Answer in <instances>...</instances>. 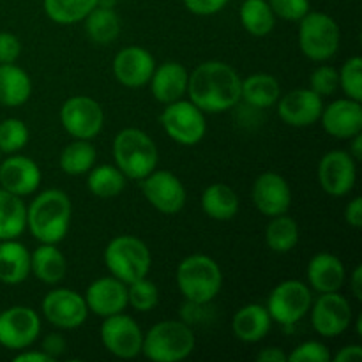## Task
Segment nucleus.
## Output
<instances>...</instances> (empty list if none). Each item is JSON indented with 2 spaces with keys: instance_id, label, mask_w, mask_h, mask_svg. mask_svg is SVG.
<instances>
[{
  "instance_id": "obj_35",
  "label": "nucleus",
  "mask_w": 362,
  "mask_h": 362,
  "mask_svg": "<svg viewBox=\"0 0 362 362\" xmlns=\"http://www.w3.org/2000/svg\"><path fill=\"white\" fill-rule=\"evenodd\" d=\"M265 243L274 253H290L299 243V225L296 219L286 214L271 218L265 228Z\"/></svg>"
},
{
  "instance_id": "obj_53",
  "label": "nucleus",
  "mask_w": 362,
  "mask_h": 362,
  "mask_svg": "<svg viewBox=\"0 0 362 362\" xmlns=\"http://www.w3.org/2000/svg\"><path fill=\"white\" fill-rule=\"evenodd\" d=\"M117 2H119V0H95V6L108 7V9H115Z\"/></svg>"
},
{
  "instance_id": "obj_41",
  "label": "nucleus",
  "mask_w": 362,
  "mask_h": 362,
  "mask_svg": "<svg viewBox=\"0 0 362 362\" xmlns=\"http://www.w3.org/2000/svg\"><path fill=\"white\" fill-rule=\"evenodd\" d=\"M339 87V74L332 66H318L310 76V88L320 98L334 94Z\"/></svg>"
},
{
  "instance_id": "obj_8",
  "label": "nucleus",
  "mask_w": 362,
  "mask_h": 362,
  "mask_svg": "<svg viewBox=\"0 0 362 362\" xmlns=\"http://www.w3.org/2000/svg\"><path fill=\"white\" fill-rule=\"evenodd\" d=\"M311 303H313V293L306 283L299 279H286L272 288L265 308L272 322L283 327H292L306 317Z\"/></svg>"
},
{
  "instance_id": "obj_47",
  "label": "nucleus",
  "mask_w": 362,
  "mask_h": 362,
  "mask_svg": "<svg viewBox=\"0 0 362 362\" xmlns=\"http://www.w3.org/2000/svg\"><path fill=\"white\" fill-rule=\"evenodd\" d=\"M345 221L356 230H359L362 226V198L361 197H356L354 200L349 202V205H346L345 209Z\"/></svg>"
},
{
  "instance_id": "obj_51",
  "label": "nucleus",
  "mask_w": 362,
  "mask_h": 362,
  "mask_svg": "<svg viewBox=\"0 0 362 362\" xmlns=\"http://www.w3.org/2000/svg\"><path fill=\"white\" fill-rule=\"evenodd\" d=\"M350 290H352L354 297H356L357 300L362 299V267L361 265H357V267L354 269L352 276H350Z\"/></svg>"
},
{
  "instance_id": "obj_31",
  "label": "nucleus",
  "mask_w": 362,
  "mask_h": 362,
  "mask_svg": "<svg viewBox=\"0 0 362 362\" xmlns=\"http://www.w3.org/2000/svg\"><path fill=\"white\" fill-rule=\"evenodd\" d=\"M27 228V205L23 198L0 187V240L18 239Z\"/></svg>"
},
{
  "instance_id": "obj_52",
  "label": "nucleus",
  "mask_w": 362,
  "mask_h": 362,
  "mask_svg": "<svg viewBox=\"0 0 362 362\" xmlns=\"http://www.w3.org/2000/svg\"><path fill=\"white\" fill-rule=\"evenodd\" d=\"M350 140H352V147H350L349 154L352 156L356 161H361L362 159V134L361 133L356 134V136L350 138Z\"/></svg>"
},
{
  "instance_id": "obj_42",
  "label": "nucleus",
  "mask_w": 362,
  "mask_h": 362,
  "mask_svg": "<svg viewBox=\"0 0 362 362\" xmlns=\"http://www.w3.org/2000/svg\"><path fill=\"white\" fill-rule=\"evenodd\" d=\"M331 359V352L320 341H304L288 354L290 362H329Z\"/></svg>"
},
{
  "instance_id": "obj_39",
  "label": "nucleus",
  "mask_w": 362,
  "mask_h": 362,
  "mask_svg": "<svg viewBox=\"0 0 362 362\" xmlns=\"http://www.w3.org/2000/svg\"><path fill=\"white\" fill-rule=\"evenodd\" d=\"M28 127L20 119H6L0 122V152L16 154L28 144Z\"/></svg>"
},
{
  "instance_id": "obj_46",
  "label": "nucleus",
  "mask_w": 362,
  "mask_h": 362,
  "mask_svg": "<svg viewBox=\"0 0 362 362\" xmlns=\"http://www.w3.org/2000/svg\"><path fill=\"white\" fill-rule=\"evenodd\" d=\"M67 349V341L62 334L59 332H53V334H48L45 339H42L41 350L45 354H48L53 361L59 359L60 356H64Z\"/></svg>"
},
{
  "instance_id": "obj_28",
  "label": "nucleus",
  "mask_w": 362,
  "mask_h": 362,
  "mask_svg": "<svg viewBox=\"0 0 362 362\" xmlns=\"http://www.w3.org/2000/svg\"><path fill=\"white\" fill-rule=\"evenodd\" d=\"M30 272L45 285H57L67 274V260L57 244H41L30 253Z\"/></svg>"
},
{
  "instance_id": "obj_30",
  "label": "nucleus",
  "mask_w": 362,
  "mask_h": 362,
  "mask_svg": "<svg viewBox=\"0 0 362 362\" xmlns=\"http://www.w3.org/2000/svg\"><path fill=\"white\" fill-rule=\"evenodd\" d=\"M202 211L216 221H228L235 218L239 212V197L235 189L230 187L228 184H212L207 189H204L200 198Z\"/></svg>"
},
{
  "instance_id": "obj_5",
  "label": "nucleus",
  "mask_w": 362,
  "mask_h": 362,
  "mask_svg": "<svg viewBox=\"0 0 362 362\" xmlns=\"http://www.w3.org/2000/svg\"><path fill=\"white\" fill-rule=\"evenodd\" d=\"M197 338L189 324L182 320H163L144 334L141 354L154 362H179L193 354Z\"/></svg>"
},
{
  "instance_id": "obj_32",
  "label": "nucleus",
  "mask_w": 362,
  "mask_h": 362,
  "mask_svg": "<svg viewBox=\"0 0 362 362\" xmlns=\"http://www.w3.org/2000/svg\"><path fill=\"white\" fill-rule=\"evenodd\" d=\"M85 32H87L88 39L98 45L113 42L120 34L119 14L115 13V9L95 6L85 16Z\"/></svg>"
},
{
  "instance_id": "obj_45",
  "label": "nucleus",
  "mask_w": 362,
  "mask_h": 362,
  "mask_svg": "<svg viewBox=\"0 0 362 362\" xmlns=\"http://www.w3.org/2000/svg\"><path fill=\"white\" fill-rule=\"evenodd\" d=\"M230 0H184V6L197 16H212L226 7Z\"/></svg>"
},
{
  "instance_id": "obj_1",
  "label": "nucleus",
  "mask_w": 362,
  "mask_h": 362,
  "mask_svg": "<svg viewBox=\"0 0 362 362\" xmlns=\"http://www.w3.org/2000/svg\"><path fill=\"white\" fill-rule=\"evenodd\" d=\"M240 83L243 78L230 64L207 60L189 73L186 94L204 113H221L239 105Z\"/></svg>"
},
{
  "instance_id": "obj_20",
  "label": "nucleus",
  "mask_w": 362,
  "mask_h": 362,
  "mask_svg": "<svg viewBox=\"0 0 362 362\" xmlns=\"http://www.w3.org/2000/svg\"><path fill=\"white\" fill-rule=\"evenodd\" d=\"M0 186L18 197H28L41 186V170L34 159L21 154H9L0 163Z\"/></svg>"
},
{
  "instance_id": "obj_4",
  "label": "nucleus",
  "mask_w": 362,
  "mask_h": 362,
  "mask_svg": "<svg viewBox=\"0 0 362 362\" xmlns=\"http://www.w3.org/2000/svg\"><path fill=\"white\" fill-rule=\"evenodd\" d=\"M113 159L126 179L141 180L154 172L159 154L154 140L145 131L126 127L113 140Z\"/></svg>"
},
{
  "instance_id": "obj_3",
  "label": "nucleus",
  "mask_w": 362,
  "mask_h": 362,
  "mask_svg": "<svg viewBox=\"0 0 362 362\" xmlns=\"http://www.w3.org/2000/svg\"><path fill=\"white\" fill-rule=\"evenodd\" d=\"M177 286L187 303L211 304L223 286L221 267L207 255H191L177 267Z\"/></svg>"
},
{
  "instance_id": "obj_40",
  "label": "nucleus",
  "mask_w": 362,
  "mask_h": 362,
  "mask_svg": "<svg viewBox=\"0 0 362 362\" xmlns=\"http://www.w3.org/2000/svg\"><path fill=\"white\" fill-rule=\"evenodd\" d=\"M339 74V87L346 94V98L362 101V59L361 57H350L343 64Z\"/></svg>"
},
{
  "instance_id": "obj_34",
  "label": "nucleus",
  "mask_w": 362,
  "mask_h": 362,
  "mask_svg": "<svg viewBox=\"0 0 362 362\" xmlns=\"http://www.w3.org/2000/svg\"><path fill=\"white\" fill-rule=\"evenodd\" d=\"M87 187L98 198H115L126 187V175L115 165H99L88 170Z\"/></svg>"
},
{
  "instance_id": "obj_50",
  "label": "nucleus",
  "mask_w": 362,
  "mask_h": 362,
  "mask_svg": "<svg viewBox=\"0 0 362 362\" xmlns=\"http://www.w3.org/2000/svg\"><path fill=\"white\" fill-rule=\"evenodd\" d=\"M14 362H53V359L42 350H20Z\"/></svg>"
},
{
  "instance_id": "obj_14",
  "label": "nucleus",
  "mask_w": 362,
  "mask_h": 362,
  "mask_svg": "<svg viewBox=\"0 0 362 362\" xmlns=\"http://www.w3.org/2000/svg\"><path fill=\"white\" fill-rule=\"evenodd\" d=\"M141 191L148 204L161 214H177L186 205V187L175 173L154 170L141 179Z\"/></svg>"
},
{
  "instance_id": "obj_18",
  "label": "nucleus",
  "mask_w": 362,
  "mask_h": 362,
  "mask_svg": "<svg viewBox=\"0 0 362 362\" xmlns=\"http://www.w3.org/2000/svg\"><path fill=\"white\" fill-rule=\"evenodd\" d=\"M154 69V57L141 46H126L113 59V76L124 87H144L148 83Z\"/></svg>"
},
{
  "instance_id": "obj_9",
  "label": "nucleus",
  "mask_w": 362,
  "mask_h": 362,
  "mask_svg": "<svg viewBox=\"0 0 362 362\" xmlns=\"http://www.w3.org/2000/svg\"><path fill=\"white\" fill-rule=\"evenodd\" d=\"M161 126L175 144L197 145L204 140L207 133V120L205 113L186 99H179L170 105H165L161 113Z\"/></svg>"
},
{
  "instance_id": "obj_21",
  "label": "nucleus",
  "mask_w": 362,
  "mask_h": 362,
  "mask_svg": "<svg viewBox=\"0 0 362 362\" xmlns=\"http://www.w3.org/2000/svg\"><path fill=\"white\" fill-rule=\"evenodd\" d=\"M325 133L339 140H350L362 133V105L356 99H336L331 105L324 106L318 119Z\"/></svg>"
},
{
  "instance_id": "obj_19",
  "label": "nucleus",
  "mask_w": 362,
  "mask_h": 362,
  "mask_svg": "<svg viewBox=\"0 0 362 362\" xmlns=\"http://www.w3.org/2000/svg\"><path fill=\"white\" fill-rule=\"evenodd\" d=\"M324 110V101L311 88H296L279 95L278 113L285 124L292 127H310L318 122Z\"/></svg>"
},
{
  "instance_id": "obj_15",
  "label": "nucleus",
  "mask_w": 362,
  "mask_h": 362,
  "mask_svg": "<svg viewBox=\"0 0 362 362\" xmlns=\"http://www.w3.org/2000/svg\"><path fill=\"white\" fill-rule=\"evenodd\" d=\"M42 317L57 329H76L85 324L88 308L83 297L71 288H55L48 292L41 304Z\"/></svg>"
},
{
  "instance_id": "obj_49",
  "label": "nucleus",
  "mask_w": 362,
  "mask_h": 362,
  "mask_svg": "<svg viewBox=\"0 0 362 362\" xmlns=\"http://www.w3.org/2000/svg\"><path fill=\"white\" fill-rule=\"evenodd\" d=\"M258 362H286L288 356L283 352L281 349H276V346H267V349H262L257 354Z\"/></svg>"
},
{
  "instance_id": "obj_11",
  "label": "nucleus",
  "mask_w": 362,
  "mask_h": 362,
  "mask_svg": "<svg viewBox=\"0 0 362 362\" xmlns=\"http://www.w3.org/2000/svg\"><path fill=\"white\" fill-rule=\"evenodd\" d=\"M99 334L103 346L119 359H134L141 354L144 332L129 315H124V311L106 317Z\"/></svg>"
},
{
  "instance_id": "obj_48",
  "label": "nucleus",
  "mask_w": 362,
  "mask_h": 362,
  "mask_svg": "<svg viewBox=\"0 0 362 362\" xmlns=\"http://www.w3.org/2000/svg\"><path fill=\"white\" fill-rule=\"evenodd\" d=\"M336 362H359L362 361V346L361 345H349L343 346L334 356Z\"/></svg>"
},
{
  "instance_id": "obj_36",
  "label": "nucleus",
  "mask_w": 362,
  "mask_h": 362,
  "mask_svg": "<svg viewBox=\"0 0 362 362\" xmlns=\"http://www.w3.org/2000/svg\"><path fill=\"white\" fill-rule=\"evenodd\" d=\"M95 158H98V154H95V147L90 144V140H76L74 138L60 152L59 165L60 170L67 175H83L94 166Z\"/></svg>"
},
{
  "instance_id": "obj_43",
  "label": "nucleus",
  "mask_w": 362,
  "mask_h": 362,
  "mask_svg": "<svg viewBox=\"0 0 362 362\" xmlns=\"http://www.w3.org/2000/svg\"><path fill=\"white\" fill-rule=\"evenodd\" d=\"M276 18L285 21H299L310 13V0H269Z\"/></svg>"
},
{
  "instance_id": "obj_23",
  "label": "nucleus",
  "mask_w": 362,
  "mask_h": 362,
  "mask_svg": "<svg viewBox=\"0 0 362 362\" xmlns=\"http://www.w3.org/2000/svg\"><path fill=\"white\" fill-rule=\"evenodd\" d=\"M187 80H189V73L186 67L180 62L170 60L161 66L156 64V69L148 83H151V92L156 101H159L161 105H170L186 95Z\"/></svg>"
},
{
  "instance_id": "obj_6",
  "label": "nucleus",
  "mask_w": 362,
  "mask_h": 362,
  "mask_svg": "<svg viewBox=\"0 0 362 362\" xmlns=\"http://www.w3.org/2000/svg\"><path fill=\"white\" fill-rule=\"evenodd\" d=\"M103 258L110 274L126 285L147 278L152 265L151 250L134 235H119L110 240Z\"/></svg>"
},
{
  "instance_id": "obj_27",
  "label": "nucleus",
  "mask_w": 362,
  "mask_h": 362,
  "mask_svg": "<svg viewBox=\"0 0 362 362\" xmlns=\"http://www.w3.org/2000/svg\"><path fill=\"white\" fill-rule=\"evenodd\" d=\"M32 80L16 64H0V105L16 108L30 99Z\"/></svg>"
},
{
  "instance_id": "obj_10",
  "label": "nucleus",
  "mask_w": 362,
  "mask_h": 362,
  "mask_svg": "<svg viewBox=\"0 0 362 362\" xmlns=\"http://www.w3.org/2000/svg\"><path fill=\"white\" fill-rule=\"evenodd\" d=\"M60 124L76 140H94L105 124V112L95 99L73 95L60 108Z\"/></svg>"
},
{
  "instance_id": "obj_33",
  "label": "nucleus",
  "mask_w": 362,
  "mask_h": 362,
  "mask_svg": "<svg viewBox=\"0 0 362 362\" xmlns=\"http://www.w3.org/2000/svg\"><path fill=\"white\" fill-rule=\"evenodd\" d=\"M240 23L247 34L264 37L274 30L276 14L267 0H244L239 11Z\"/></svg>"
},
{
  "instance_id": "obj_25",
  "label": "nucleus",
  "mask_w": 362,
  "mask_h": 362,
  "mask_svg": "<svg viewBox=\"0 0 362 362\" xmlns=\"http://www.w3.org/2000/svg\"><path fill=\"white\" fill-rule=\"evenodd\" d=\"M272 318L262 304H246L232 318V331L239 341L258 343L269 334Z\"/></svg>"
},
{
  "instance_id": "obj_26",
  "label": "nucleus",
  "mask_w": 362,
  "mask_h": 362,
  "mask_svg": "<svg viewBox=\"0 0 362 362\" xmlns=\"http://www.w3.org/2000/svg\"><path fill=\"white\" fill-rule=\"evenodd\" d=\"M30 274V253L16 239L0 240V281L20 285Z\"/></svg>"
},
{
  "instance_id": "obj_12",
  "label": "nucleus",
  "mask_w": 362,
  "mask_h": 362,
  "mask_svg": "<svg viewBox=\"0 0 362 362\" xmlns=\"http://www.w3.org/2000/svg\"><path fill=\"white\" fill-rule=\"evenodd\" d=\"M41 334V318L32 308L13 306L0 313V345L7 350H25Z\"/></svg>"
},
{
  "instance_id": "obj_44",
  "label": "nucleus",
  "mask_w": 362,
  "mask_h": 362,
  "mask_svg": "<svg viewBox=\"0 0 362 362\" xmlns=\"http://www.w3.org/2000/svg\"><path fill=\"white\" fill-rule=\"evenodd\" d=\"M21 53V42L13 32H0V64L16 62Z\"/></svg>"
},
{
  "instance_id": "obj_22",
  "label": "nucleus",
  "mask_w": 362,
  "mask_h": 362,
  "mask_svg": "<svg viewBox=\"0 0 362 362\" xmlns=\"http://www.w3.org/2000/svg\"><path fill=\"white\" fill-rule=\"evenodd\" d=\"M83 299L88 311L103 318L112 317L127 308V285L113 276L99 278L88 285Z\"/></svg>"
},
{
  "instance_id": "obj_2",
  "label": "nucleus",
  "mask_w": 362,
  "mask_h": 362,
  "mask_svg": "<svg viewBox=\"0 0 362 362\" xmlns=\"http://www.w3.org/2000/svg\"><path fill=\"white\" fill-rule=\"evenodd\" d=\"M71 216V198L62 189H46L27 207V228L41 244H59L69 232Z\"/></svg>"
},
{
  "instance_id": "obj_38",
  "label": "nucleus",
  "mask_w": 362,
  "mask_h": 362,
  "mask_svg": "<svg viewBox=\"0 0 362 362\" xmlns=\"http://www.w3.org/2000/svg\"><path fill=\"white\" fill-rule=\"evenodd\" d=\"M159 303V290L151 279L141 278L127 285V306L140 313L154 310Z\"/></svg>"
},
{
  "instance_id": "obj_29",
  "label": "nucleus",
  "mask_w": 362,
  "mask_h": 362,
  "mask_svg": "<svg viewBox=\"0 0 362 362\" xmlns=\"http://www.w3.org/2000/svg\"><path fill=\"white\" fill-rule=\"evenodd\" d=\"M279 95H281V87L272 74H251L240 83V101L251 108H271L278 103Z\"/></svg>"
},
{
  "instance_id": "obj_24",
  "label": "nucleus",
  "mask_w": 362,
  "mask_h": 362,
  "mask_svg": "<svg viewBox=\"0 0 362 362\" xmlns=\"http://www.w3.org/2000/svg\"><path fill=\"white\" fill-rule=\"evenodd\" d=\"M306 278L315 292H339L345 283L346 271L343 262L336 255L317 253L308 262Z\"/></svg>"
},
{
  "instance_id": "obj_13",
  "label": "nucleus",
  "mask_w": 362,
  "mask_h": 362,
  "mask_svg": "<svg viewBox=\"0 0 362 362\" xmlns=\"http://www.w3.org/2000/svg\"><path fill=\"white\" fill-rule=\"evenodd\" d=\"M311 324L324 338L341 336L352 324V306L339 292H325L311 303Z\"/></svg>"
},
{
  "instance_id": "obj_17",
  "label": "nucleus",
  "mask_w": 362,
  "mask_h": 362,
  "mask_svg": "<svg viewBox=\"0 0 362 362\" xmlns=\"http://www.w3.org/2000/svg\"><path fill=\"white\" fill-rule=\"evenodd\" d=\"M253 204L258 212L267 218L286 214L292 205V189L283 175L276 172H264L255 179Z\"/></svg>"
},
{
  "instance_id": "obj_7",
  "label": "nucleus",
  "mask_w": 362,
  "mask_h": 362,
  "mask_svg": "<svg viewBox=\"0 0 362 362\" xmlns=\"http://www.w3.org/2000/svg\"><path fill=\"white\" fill-rule=\"evenodd\" d=\"M341 32L334 18L310 11L299 20V48L313 62H325L338 53Z\"/></svg>"
},
{
  "instance_id": "obj_16",
  "label": "nucleus",
  "mask_w": 362,
  "mask_h": 362,
  "mask_svg": "<svg viewBox=\"0 0 362 362\" xmlns=\"http://www.w3.org/2000/svg\"><path fill=\"white\" fill-rule=\"evenodd\" d=\"M357 180V161L346 151H331L318 163V182L329 197H346Z\"/></svg>"
},
{
  "instance_id": "obj_37",
  "label": "nucleus",
  "mask_w": 362,
  "mask_h": 362,
  "mask_svg": "<svg viewBox=\"0 0 362 362\" xmlns=\"http://www.w3.org/2000/svg\"><path fill=\"white\" fill-rule=\"evenodd\" d=\"M46 16L59 25H73L85 20L95 7V0H42Z\"/></svg>"
}]
</instances>
